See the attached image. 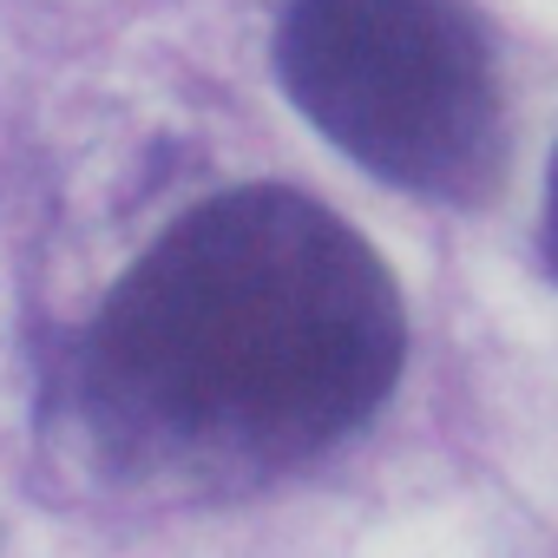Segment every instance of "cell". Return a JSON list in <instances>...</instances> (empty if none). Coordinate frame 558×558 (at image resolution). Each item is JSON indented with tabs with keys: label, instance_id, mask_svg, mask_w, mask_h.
Segmentation results:
<instances>
[{
	"label": "cell",
	"instance_id": "1",
	"mask_svg": "<svg viewBox=\"0 0 558 558\" xmlns=\"http://www.w3.org/2000/svg\"><path fill=\"white\" fill-rule=\"evenodd\" d=\"M408 355L381 256L303 191L184 210L106 296L80 401L119 453L269 473L355 434Z\"/></svg>",
	"mask_w": 558,
	"mask_h": 558
},
{
	"label": "cell",
	"instance_id": "2",
	"mask_svg": "<svg viewBox=\"0 0 558 558\" xmlns=\"http://www.w3.org/2000/svg\"><path fill=\"white\" fill-rule=\"evenodd\" d=\"M276 73L296 112L362 171L414 197H486L506 112L460 0H283Z\"/></svg>",
	"mask_w": 558,
	"mask_h": 558
},
{
	"label": "cell",
	"instance_id": "3",
	"mask_svg": "<svg viewBox=\"0 0 558 558\" xmlns=\"http://www.w3.org/2000/svg\"><path fill=\"white\" fill-rule=\"evenodd\" d=\"M545 263L558 276V158H551V178H545Z\"/></svg>",
	"mask_w": 558,
	"mask_h": 558
}]
</instances>
